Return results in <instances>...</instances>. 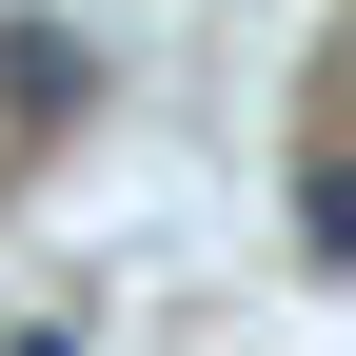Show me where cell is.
<instances>
[{"instance_id":"cell-1","label":"cell","mask_w":356,"mask_h":356,"mask_svg":"<svg viewBox=\"0 0 356 356\" xmlns=\"http://www.w3.org/2000/svg\"><path fill=\"white\" fill-rule=\"evenodd\" d=\"M0 79H20V119H60V99H79V79H99V60H79V40H40V20H20V40H0Z\"/></svg>"},{"instance_id":"cell-2","label":"cell","mask_w":356,"mask_h":356,"mask_svg":"<svg viewBox=\"0 0 356 356\" xmlns=\"http://www.w3.org/2000/svg\"><path fill=\"white\" fill-rule=\"evenodd\" d=\"M297 238H317V277H356V159H317V178H297Z\"/></svg>"}]
</instances>
